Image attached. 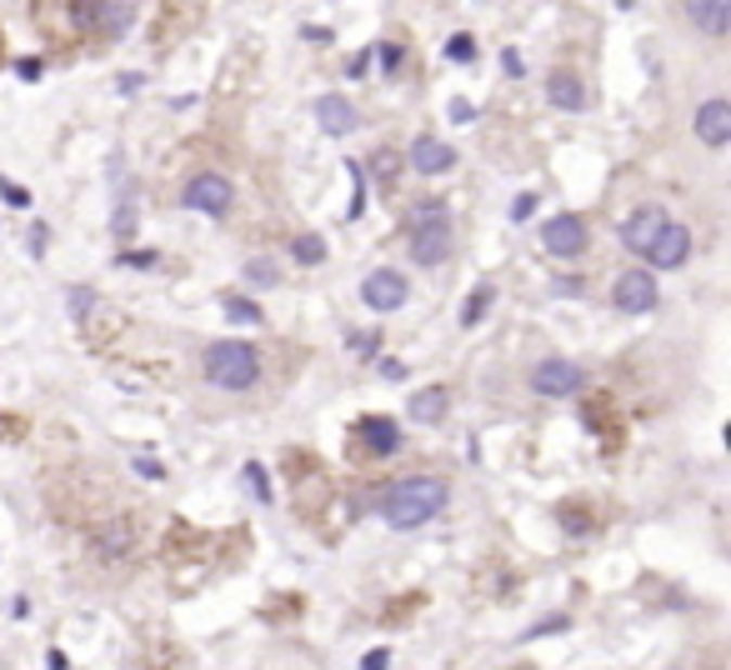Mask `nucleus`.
<instances>
[{"label": "nucleus", "instance_id": "obj_1", "mask_svg": "<svg viewBox=\"0 0 731 670\" xmlns=\"http://www.w3.org/2000/svg\"><path fill=\"white\" fill-rule=\"evenodd\" d=\"M441 505H446V480L411 476V480H401V486L386 490L381 516H386V526L392 530H416V526H426V520L441 516Z\"/></svg>", "mask_w": 731, "mask_h": 670}, {"label": "nucleus", "instance_id": "obj_2", "mask_svg": "<svg viewBox=\"0 0 731 670\" xmlns=\"http://www.w3.org/2000/svg\"><path fill=\"white\" fill-rule=\"evenodd\" d=\"M451 256V210L441 201L411 206V260L416 266H441Z\"/></svg>", "mask_w": 731, "mask_h": 670}, {"label": "nucleus", "instance_id": "obj_3", "mask_svg": "<svg viewBox=\"0 0 731 670\" xmlns=\"http://www.w3.org/2000/svg\"><path fill=\"white\" fill-rule=\"evenodd\" d=\"M206 375H210V386H221V390H251L261 381V356L246 340H216L206 350Z\"/></svg>", "mask_w": 731, "mask_h": 670}, {"label": "nucleus", "instance_id": "obj_4", "mask_svg": "<svg viewBox=\"0 0 731 670\" xmlns=\"http://www.w3.org/2000/svg\"><path fill=\"white\" fill-rule=\"evenodd\" d=\"M231 195L235 191L226 176H196V181L181 191V201L191 210H201V216H226V210H231Z\"/></svg>", "mask_w": 731, "mask_h": 670}, {"label": "nucleus", "instance_id": "obj_5", "mask_svg": "<svg viewBox=\"0 0 731 670\" xmlns=\"http://www.w3.org/2000/svg\"><path fill=\"white\" fill-rule=\"evenodd\" d=\"M541 245H547L551 256L572 260V256H581V250H587V226H581L576 216H551L547 226H541Z\"/></svg>", "mask_w": 731, "mask_h": 670}, {"label": "nucleus", "instance_id": "obj_6", "mask_svg": "<svg viewBox=\"0 0 731 670\" xmlns=\"http://www.w3.org/2000/svg\"><path fill=\"white\" fill-rule=\"evenodd\" d=\"M361 300L371 310H381V315H386V310H401L406 306V275L401 271H371L361 281Z\"/></svg>", "mask_w": 731, "mask_h": 670}, {"label": "nucleus", "instance_id": "obj_7", "mask_svg": "<svg viewBox=\"0 0 731 670\" xmlns=\"http://www.w3.org/2000/svg\"><path fill=\"white\" fill-rule=\"evenodd\" d=\"M687 250H692V231L666 216V226L656 231V241H652V250H646V260H652V266H662V271H677L681 260H687Z\"/></svg>", "mask_w": 731, "mask_h": 670}, {"label": "nucleus", "instance_id": "obj_8", "mask_svg": "<svg viewBox=\"0 0 731 670\" xmlns=\"http://www.w3.org/2000/svg\"><path fill=\"white\" fill-rule=\"evenodd\" d=\"M656 281H652V271H627L621 281H616V291H612V300H616V310H627V315H641V310H652L656 306Z\"/></svg>", "mask_w": 731, "mask_h": 670}, {"label": "nucleus", "instance_id": "obj_9", "mask_svg": "<svg viewBox=\"0 0 731 670\" xmlns=\"http://www.w3.org/2000/svg\"><path fill=\"white\" fill-rule=\"evenodd\" d=\"M576 386H581V365H572V361H541L531 371L536 396H572Z\"/></svg>", "mask_w": 731, "mask_h": 670}, {"label": "nucleus", "instance_id": "obj_10", "mask_svg": "<svg viewBox=\"0 0 731 670\" xmlns=\"http://www.w3.org/2000/svg\"><path fill=\"white\" fill-rule=\"evenodd\" d=\"M406 160H411V170H421V176H441V170L457 166V151L446 141H436V136H416Z\"/></svg>", "mask_w": 731, "mask_h": 670}, {"label": "nucleus", "instance_id": "obj_11", "mask_svg": "<svg viewBox=\"0 0 731 670\" xmlns=\"http://www.w3.org/2000/svg\"><path fill=\"white\" fill-rule=\"evenodd\" d=\"M696 136H702V145H711V151H721V145L731 141V105L721 101V95L696 111Z\"/></svg>", "mask_w": 731, "mask_h": 670}, {"label": "nucleus", "instance_id": "obj_12", "mask_svg": "<svg viewBox=\"0 0 731 670\" xmlns=\"http://www.w3.org/2000/svg\"><path fill=\"white\" fill-rule=\"evenodd\" d=\"M662 226H666V210L646 206V210H637V216H631L627 226H621V241H627V250H637V256H646Z\"/></svg>", "mask_w": 731, "mask_h": 670}, {"label": "nucleus", "instance_id": "obj_13", "mask_svg": "<svg viewBox=\"0 0 731 670\" xmlns=\"http://www.w3.org/2000/svg\"><path fill=\"white\" fill-rule=\"evenodd\" d=\"M446 405H451V390L446 386H421L416 396L406 400V415H411L416 426H436V421L446 415Z\"/></svg>", "mask_w": 731, "mask_h": 670}, {"label": "nucleus", "instance_id": "obj_14", "mask_svg": "<svg viewBox=\"0 0 731 670\" xmlns=\"http://www.w3.org/2000/svg\"><path fill=\"white\" fill-rule=\"evenodd\" d=\"M316 120H321V130H326V136H351V130L361 126L356 105H351V101H341V95H326V101H316Z\"/></svg>", "mask_w": 731, "mask_h": 670}, {"label": "nucleus", "instance_id": "obj_15", "mask_svg": "<svg viewBox=\"0 0 731 670\" xmlns=\"http://www.w3.org/2000/svg\"><path fill=\"white\" fill-rule=\"evenodd\" d=\"M687 21L702 26L706 36H721V30H731V5H721V0H692V5H687Z\"/></svg>", "mask_w": 731, "mask_h": 670}, {"label": "nucleus", "instance_id": "obj_16", "mask_svg": "<svg viewBox=\"0 0 731 670\" xmlns=\"http://www.w3.org/2000/svg\"><path fill=\"white\" fill-rule=\"evenodd\" d=\"M547 95L556 111H581V105H587V86H581L572 70H556V76L547 80Z\"/></svg>", "mask_w": 731, "mask_h": 670}, {"label": "nucleus", "instance_id": "obj_17", "mask_svg": "<svg viewBox=\"0 0 731 670\" xmlns=\"http://www.w3.org/2000/svg\"><path fill=\"white\" fill-rule=\"evenodd\" d=\"M76 21H101L105 30H126L136 21V5H70Z\"/></svg>", "mask_w": 731, "mask_h": 670}, {"label": "nucleus", "instance_id": "obj_18", "mask_svg": "<svg viewBox=\"0 0 731 670\" xmlns=\"http://www.w3.org/2000/svg\"><path fill=\"white\" fill-rule=\"evenodd\" d=\"M361 430H366V446L376 455H392L396 446H401V430L386 421V415H371V421H361Z\"/></svg>", "mask_w": 731, "mask_h": 670}, {"label": "nucleus", "instance_id": "obj_19", "mask_svg": "<svg viewBox=\"0 0 731 670\" xmlns=\"http://www.w3.org/2000/svg\"><path fill=\"white\" fill-rule=\"evenodd\" d=\"M291 260H300V266H321V260H326V241H321L316 231L291 235Z\"/></svg>", "mask_w": 731, "mask_h": 670}, {"label": "nucleus", "instance_id": "obj_20", "mask_svg": "<svg viewBox=\"0 0 731 670\" xmlns=\"http://www.w3.org/2000/svg\"><path fill=\"white\" fill-rule=\"evenodd\" d=\"M221 306H226V321H235V325H261V306H256V300H246V296H226Z\"/></svg>", "mask_w": 731, "mask_h": 670}, {"label": "nucleus", "instance_id": "obj_21", "mask_svg": "<svg viewBox=\"0 0 731 670\" xmlns=\"http://www.w3.org/2000/svg\"><path fill=\"white\" fill-rule=\"evenodd\" d=\"M486 306H491V285H482V291H476V296L466 300V310H461V321H466V325H476V321L486 315Z\"/></svg>", "mask_w": 731, "mask_h": 670}, {"label": "nucleus", "instance_id": "obj_22", "mask_svg": "<svg viewBox=\"0 0 731 670\" xmlns=\"http://www.w3.org/2000/svg\"><path fill=\"white\" fill-rule=\"evenodd\" d=\"M246 281H256L261 291H271V285L281 281V275H275V266H271V260H251V266H246Z\"/></svg>", "mask_w": 731, "mask_h": 670}, {"label": "nucleus", "instance_id": "obj_23", "mask_svg": "<svg viewBox=\"0 0 731 670\" xmlns=\"http://www.w3.org/2000/svg\"><path fill=\"white\" fill-rule=\"evenodd\" d=\"M471 55H476V40H471L466 30L446 40V61H471Z\"/></svg>", "mask_w": 731, "mask_h": 670}, {"label": "nucleus", "instance_id": "obj_24", "mask_svg": "<svg viewBox=\"0 0 731 670\" xmlns=\"http://www.w3.org/2000/svg\"><path fill=\"white\" fill-rule=\"evenodd\" d=\"M246 486L256 490V501H261V505H271V480H266L261 465H246Z\"/></svg>", "mask_w": 731, "mask_h": 670}, {"label": "nucleus", "instance_id": "obj_25", "mask_svg": "<svg viewBox=\"0 0 731 670\" xmlns=\"http://www.w3.org/2000/svg\"><path fill=\"white\" fill-rule=\"evenodd\" d=\"M116 266H126V271H151V266H161V256H156V250H136V256L126 250Z\"/></svg>", "mask_w": 731, "mask_h": 670}, {"label": "nucleus", "instance_id": "obj_26", "mask_svg": "<svg viewBox=\"0 0 731 670\" xmlns=\"http://www.w3.org/2000/svg\"><path fill=\"white\" fill-rule=\"evenodd\" d=\"M0 201H5V206H15V210H26V206H30V195L21 191V185H11L5 176H0Z\"/></svg>", "mask_w": 731, "mask_h": 670}, {"label": "nucleus", "instance_id": "obj_27", "mask_svg": "<svg viewBox=\"0 0 731 670\" xmlns=\"http://www.w3.org/2000/svg\"><path fill=\"white\" fill-rule=\"evenodd\" d=\"M566 626H572V620H566V616H547V620H541V626H531V631H526L522 641H536V635H556V631H566Z\"/></svg>", "mask_w": 731, "mask_h": 670}, {"label": "nucleus", "instance_id": "obj_28", "mask_svg": "<svg viewBox=\"0 0 731 670\" xmlns=\"http://www.w3.org/2000/svg\"><path fill=\"white\" fill-rule=\"evenodd\" d=\"M91 306H95L91 291H86V285H70V310H76V315H86Z\"/></svg>", "mask_w": 731, "mask_h": 670}, {"label": "nucleus", "instance_id": "obj_29", "mask_svg": "<svg viewBox=\"0 0 731 670\" xmlns=\"http://www.w3.org/2000/svg\"><path fill=\"white\" fill-rule=\"evenodd\" d=\"M371 170H376L381 181H392V170H396V155H392V151H381L376 160H371Z\"/></svg>", "mask_w": 731, "mask_h": 670}, {"label": "nucleus", "instance_id": "obj_30", "mask_svg": "<svg viewBox=\"0 0 731 670\" xmlns=\"http://www.w3.org/2000/svg\"><path fill=\"white\" fill-rule=\"evenodd\" d=\"M376 61H386L381 70H396L401 65V46H376Z\"/></svg>", "mask_w": 731, "mask_h": 670}, {"label": "nucleus", "instance_id": "obj_31", "mask_svg": "<svg viewBox=\"0 0 731 670\" xmlns=\"http://www.w3.org/2000/svg\"><path fill=\"white\" fill-rule=\"evenodd\" d=\"M536 210V195H516V201H511V220H526Z\"/></svg>", "mask_w": 731, "mask_h": 670}, {"label": "nucleus", "instance_id": "obj_32", "mask_svg": "<svg viewBox=\"0 0 731 670\" xmlns=\"http://www.w3.org/2000/svg\"><path fill=\"white\" fill-rule=\"evenodd\" d=\"M386 666H392V650H366L361 670H386Z\"/></svg>", "mask_w": 731, "mask_h": 670}, {"label": "nucleus", "instance_id": "obj_33", "mask_svg": "<svg viewBox=\"0 0 731 670\" xmlns=\"http://www.w3.org/2000/svg\"><path fill=\"white\" fill-rule=\"evenodd\" d=\"M501 65H506V76H526V65L516 51H501Z\"/></svg>", "mask_w": 731, "mask_h": 670}, {"label": "nucleus", "instance_id": "obj_34", "mask_svg": "<svg viewBox=\"0 0 731 670\" xmlns=\"http://www.w3.org/2000/svg\"><path fill=\"white\" fill-rule=\"evenodd\" d=\"M371 61H376V51H361L351 65H346V76H366V65H371Z\"/></svg>", "mask_w": 731, "mask_h": 670}, {"label": "nucleus", "instance_id": "obj_35", "mask_svg": "<svg viewBox=\"0 0 731 670\" xmlns=\"http://www.w3.org/2000/svg\"><path fill=\"white\" fill-rule=\"evenodd\" d=\"M451 120H457V126H466V120H476V111H471L466 101H451Z\"/></svg>", "mask_w": 731, "mask_h": 670}, {"label": "nucleus", "instance_id": "obj_36", "mask_svg": "<svg viewBox=\"0 0 731 670\" xmlns=\"http://www.w3.org/2000/svg\"><path fill=\"white\" fill-rule=\"evenodd\" d=\"M136 471H141L145 480H161V465H156V461H145V455H141V461H136Z\"/></svg>", "mask_w": 731, "mask_h": 670}, {"label": "nucleus", "instance_id": "obj_37", "mask_svg": "<svg viewBox=\"0 0 731 670\" xmlns=\"http://www.w3.org/2000/svg\"><path fill=\"white\" fill-rule=\"evenodd\" d=\"M15 70H21L26 80H36L40 76V61H30V55H26V61H15Z\"/></svg>", "mask_w": 731, "mask_h": 670}, {"label": "nucleus", "instance_id": "obj_38", "mask_svg": "<svg viewBox=\"0 0 731 670\" xmlns=\"http://www.w3.org/2000/svg\"><path fill=\"white\" fill-rule=\"evenodd\" d=\"M556 296H581V281H556Z\"/></svg>", "mask_w": 731, "mask_h": 670}, {"label": "nucleus", "instance_id": "obj_39", "mask_svg": "<svg viewBox=\"0 0 731 670\" xmlns=\"http://www.w3.org/2000/svg\"><path fill=\"white\" fill-rule=\"evenodd\" d=\"M46 670H70V666H66V656H61V650H51V656H46Z\"/></svg>", "mask_w": 731, "mask_h": 670}]
</instances>
